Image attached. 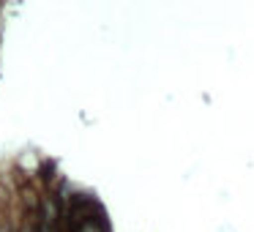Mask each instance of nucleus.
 I'll use <instances>...</instances> for the list:
<instances>
[{
  "label": "nucleus",
  "mask_w": 254,
  "mask_h": 232,
  "mask_svg": "<svg viewBox=\"0 0 254 232\" xmlns=\"http://www.w3.org/2000/svg\"><path fill=\"white\" fill-rule=\"evenodd\" d=\"M71 232H110V224H107V219H93V221H85V224L74 227Z\"/></svg>",
  "instance_id": "nucleus-1"
}]
</instances>
